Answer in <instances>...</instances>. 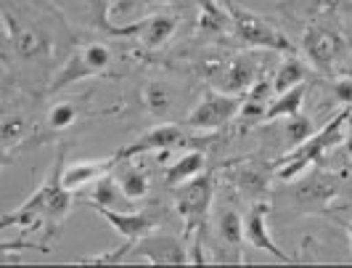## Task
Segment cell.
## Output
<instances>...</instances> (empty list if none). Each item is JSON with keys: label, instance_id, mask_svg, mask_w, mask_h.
Listing matches in <instances>:
<instances>
[{"label": "cell", "instance_id": "d6a6232c", "mask_svg": "<svg viewBox=\"0 0 352 268\" xmlns=\"http://www.w3.org/2000/svg\"><path fill=\"white\" fill-rule=\"evenodd\" d=\"M342 149H344V157H347V162H350V167H352V117H350V123H347V136H344V141H342Z\"/></svg>", "mask_w": 352, "mask_h": 268}, {"label": "cell", "instance_id": "1f68e13d", "mask_svg": "<svg viewBox=\"0 0 352 268\" xmlns=\"http://www.w3.org/2000/svg\"><path fill=\"white\" fill-rule=\"evenodd\" d=\"M90 11H93V17H96V21H98V27L101 30H109V11H111V6H109V0H88Z\"/></svg>", "mask_w": 352, "mask_h": 268}, {"label": "cell", "instance_id": "44dd1931", "mask_svg": "<svg viewBox=\"0 0 352 268\" xmlns=\"http://www.w3.org/2000/svg\"><path fill=\"white\" fill-rule=\"evenodd\" d=\"M305 96H307V83H300V85H294V88L278 93V96L273 99V104L267 107L265 123H281V120H286V117H297V114H302Z\"/></svg>", "mask_w": 352, "mask_h": 268}, {"label": "cell", "instance_id": "6da1fadb", "mask_svg": "<svg viewBox=\"0 0 352 268\" xmlns=\"http://www.w3.org/2000/svg\"><path fill=\"white\" fill-rule=\"evenodd\" d=\"M64 157H67V146H58L56 160L51 165L48 178L37 186V192L27 202H21L16 210H8L0 220V229H27V231H43L48 239H56L61 231V223L69 218L74 207V197L64 186Z\"/></svg>", "mask_w": 352, "mask_h": 268}, {"label": "cell", "instance_id": "484cf974", "mask_svg": "<svg viewBox=\"0 0 352 268\" xmlns=\"http://www.w3.org/2000/svg\"><path fill=\"white\" fill-rule=\"evenodd\" d=\"M214 229H217V239L226 245V247H241V242H244V218L239 210H223V213L217 215V223H214Z\"/></svg>", "mask_w": 352, "mask_h": 268}, {"label": "cell", "instance_id": "5bb4252c", "mask_svg": "<svg viewBox=\"0 0 352 268\" xmlns=\"http://www.w3.org/2000/svg\"><path fill=\"white\" fill-rule=\"evenodd\" d=\"M96 213L101 215L106 223L120 234L124 242H130L133 247L159 226V218L154 213H148V210H109V207H96Z\"/></svg>", "mask_w": 352, "mask_h": 268}, {"label": "cell", "instance_id": "52a82bcc", "mask_svg": "<svg viewBox=\"0 0 352 268\" xmlns=\"http://www.w3.org/2000/svg\"><path fill=\"white\" fill-rule=\"evenodd\" d=\"M204 77L214 83V88L247 96L252 85L260 80V61L252 54H236L230 59H207L204 61Z\"/></svg>", "mask_w": 352, "mask_h": 268}, {"label": "cell", "instance_id": "9c48e42d", "mask_svg": "<svg viewBox=\"0 0 352 268\" xmlns=\"http://www.w3.org/2000/svg\"><path fill=\"white\" fill-rule=\"evenodd\" d=\"M111 64V51L106 48L104 43H90L85 48L74 51L67 59V64L53 74L48 93H58V90L69 88L72 83H80V80H88L96 74H104Z\"/></svg>", "mask_w": 352, "mask_h": 268}, {"label": "cell", "instance_id": "ac0fdd59", "mask_svg": "<svg viewBox=\"0 0 352 268\" xmlns=\"http://www.w3.org/2000/svg\"><path fill=\"white\" fill-rule=\"evenodd\" d=\"M6 35H8V45L16 51L19 59H37L45 51V37L40 35L32 27L16 24V19L11 14H6Z\"/></svg>", "mask_w": 352, "mask_h": 268}, {"label": "cell", "instance_id": "cb8c5ba5", "mask_svg": "<svg viewBox=\"0 0 352 268\" xmlns=\"http://www.w3.org/2000/svg\"><path fill=\"white\" fill-rule=\"evenodd\" d=\"M310 77V67L305 64V59H297V54H286L278 70L273 74V88H276V96L283 93V90L294 88L300 83H307Z\"/></svg>", "mask_w": 352, "mask_h": 268}, {"label": "cell", "instance_id": "4dcf8cb0", "mask_svg": "<svg viewBox=\"0 0 352 268\" xmlns=\"http://www.w3.org/2000/svg\"><path fill=\"white\" fill-rule=\"evenodd\" d=\"M331 93H334L336 104L352 107V77L350 74H336L334 85H331Z\"/></svg>", "mask_w": 352, "mask_h": 268}, {"label": "cell", "instance_id": "7a4b0ae2", "mask_svg": "<svg viewBox=\"0 0 352 268\" xmlns=\"http://www.w3.org/2000/svg\"><path fill=\"white\" fill-rule=\"evenodd\" d=\"M350 117H352V107H342L339 114L331 117V120L320 127L318 133H313L307 141L300 143V146H294V149H289L281 160L276 162V178L283 181V183H292L294 178H300L310 165H316V162L323 160V154H326L329 149H334V146H339V143L344 141Z\"/></svg>", "mask_w": 352, "mask_h": 268}, {"label": "cell", "instance_id": "603a6c76", "mask_svg": "<svg viewBox=\"0 0 352 268\" xmlns=\"http://www.w3.org/2000/svg\"><path fill=\"white\" fill-rule=\"evenodd\" d=\"M143 107H146V112L151 117H159V120L167 117L175 109V90L170 88L167 83H162V80L146 83V88H143Z\"/></svg>", "mask_w": 352, "mask_h": 268}, {"label": "cell", "instance_id": "9a60e30c", "mask_svg": "<svg viewBox=\"0 0 352 268\" xmlns=\"http://www.w3.org/2000/svg\"><path fill=\"white\" fill-rule=\"evenodd\" d=\"M186 141V130L180 125H159L148 133H143L141 138L127 143L122 149H117V157L122 160H133L138 154H151V152H170Z\"/></svg>", "mask_w": 352, "mask_h": 268}, {"label": "cell", "instance_id": "5b68a950", "mask_svg": "<svg viewBox=\"0 0 352 268\" xmlns=\"http://www.w3.org/2000/svg\"><path fill=\"white\" fill-rule=\"evenodd\" d=\"M212 197H214V181L207 173L173 189V202L183 218V226H186L188 236H204V229L210 223Z\"/></svg>", "mask_w": 352, "mask_h": 268}, {"label": "cell", "instance_id": "ba28073f", "mask_svg": "<svg viewBox=\"0 0 352 268\" xmlns=\"http://www.w3.org/2000/svg\"><path fill=\"white\" fill-rule=\"evenodd\" d=\"M241 104H244V96L212 88V90H207V93L199 99V104L188 112L186 125L191 127V130H220V127L228 125L230 120L239 117Z\"/></svg>", "mask_w": 352, "mask_h": 268}, {"label": "cell", "instance_id": "7402d4cb", "mask_svg": "<svg viewBox=\"0 0 352 268\" xmlns=\"http://www.w3.org/2000/svg\"><path fill=\"white\" fill-rule=\"evenodd\" d=\"M204 152H186V154H180L167 170H164V183L170 186V189H175L180 183H186V181L196 178V176H201L204 173Z\"/></svg>", "mask_w": 352, "mask_h": 268}, {"label": "cell", "instance_id": "e575fe53", "mask_svg": "<svg viewBox=\"0 0 352 268\" xmlns=\"http://www.w3.org/2000/svg\"><path fill=\"white\" fill-rule=\"evenodd\" d=\"M339 74H350V77H352V70H344V67H342V70H339Z\"/></svg>", "mask_w": 352, "mask_h": 268}, {"label": "cell", "instance_id": "4fadbf2b", "mask_svg": "<svg viewBox=\"0 0 352 268\" xmlns=\"http://www.w3.org/2000/svg\"><path fill=\"white\" fill-rule=\"evenodd\" d=\"M226 178L252 199H260L270 192V181L276 178V162L260 160H239L226 167Z\"/></svg>", "mask_w": 352, "mask_h": 268}, {"label": "cell", "instance_id": "83f0119b", "mask_svg": "<svg viewBox=\"0 0 352 268\" xmlns=\"http://www.w3.org/2000/svg\"><path fill=\"white\" fill-rule=\"evenodd\" d=\"M313 133H316V125H313V120L305 117V114L286 117V123H283V143H286L289 149H294V146L305 143Z\"/></svg>", "mask_w": 352, "mask_h": 268}, {"label": "cell", "instance_id": "2e32d148", "mask_svg": "<svg viewBox=\"0 0 352 268\" xmlns=\"http://www.w3.org/2000/svg\"><path fill=\"white\" fill-rule=\"evenodd\" d=\"M276 99V88H273V80L267 77H260L252 90L244 96V104H241V112H239V123L241 125H257V123H265V114H267V107L273 104Z\"/></svg>", "mask_w": 352, "mask_h": 268}, {"label": "cell", "instance_id": "277c9868", "mask_svg": "<svg viewBox=\"0 0 352 268\" xmlns=\"http://www.w3.org/2000/svg\"><path fill=\"white\" fill-rule=\"evenodd\" d=\"M339 176L329 173V170H313L305 178H294L292 186L283 192V202L286 207H292L300 215H318V213H331L336 205V194H339Z\"/></svg>", "mask_w": 352, "mask_h": 268}, {"label": "cell", "instance_id": "f546056e", "mask_svg": "<svg viewBox=\"0 0 352 268\" xmlns=\"http://www.w3.org/2000/svg\"><path fill=\"white\" fill-rule=\"evenodd\" d=\"M148 0H114L111 3V11H109V17L114 19H135V14H141L143 6H146Z\"/></svg>", "mask_w": 352, "mask_h": 268}, {"label": "cell", "instance_id": "d6986e66", "mask_svg": "<svg viewBox=\"0 0 352 268\" xmlns=\"http://www.w3.org/2000/svg\"><path fill=\"white\" fill-rule=\"evenodd\" d=\"M196 3V30L201 35H226L228 30H233L230 21V11L223 8L217 0H194Z\"/></svg>", "mask_w": 352, "mask_h": 268}, {"label": "cell", "instance_id": "d4e9b609", "mask_svg": "<svg viewBox=\"0 0 352 268\" xmlns=\"http://www.w3.org/2000/svg\"><path fill=\"white\" fill-rule=\"evenodd\" d=\"M124 162V167L117 173V181H120V186H122L124 197L130 199V202H141V199L148 197V192H151V183H148V176H146V170L141 167H135V165H127Z\"/></svg>", "mask_w": 352, "mask_h": 268}, {"label": "cell", "instance_id": "8992f818", "mask_svg": "<svg viewBox=\"0 0 352 268\" xmlns=\"http://www.w3.org/2000/svg\"><path fill=\"white\" fill-rule=\"evenodd\" d=\"M228 11L230 21H233V32L244 45L260 48V51H273V54H297V45L265 17L249 11V8H241V6H233V3L228 6Z\"/></svg>", "mask_w": 352, "mask_h": 268}, {"label": "cell", "instance_id": "7c38bea8", "mask_svg": "<svg viewBox=\"0 0 352 268\" xmlns=\"http://www.w3.org/2000/svg\"><path fill=\"white\" fill-rule=\"evenodd\" d=\"M127 260H148L154 266H186V263H191V252L186 250L175 236L148 234L130 250Z\"/></svg>", "mask_w": 352, "mask_h": 268}, {"label": "cell", "instance_id": "3957f363", "mask_svg": "<svg viewBox=\"0 0 352 268\" xmlns=\"http://www.w3.org/2000/svg\"><path fill=\"white\" fill-rule=\"evenodd\" d=\"M350 48L352 43L344 37V32H339L336 27H329V24H320V21H313L302 32L300 40V51L307 59V64L331 80L339 74L342 61L347 59Z\"/></svg>", "mask_w": 352, "mask_h": 268}, {"label": "cell", "instance_id": "836d02e7", "mask_svg": "<svg viewBox=\"0 0 352 268\" xmlns=\"http://www.w3.org/2000/svg\"><path fill=\"white\" fill-rule=\"evenodd\" d=\"M344 226V231H347V236H350V250H352V220L350 223H342Z\"/></svg>", "mask_w": 352, "mask_h": 268}, {"label": "cell", "instance_id": "f1b7e54d", "mask_svg": "<svg viewBox=\"0 0 352 268\" xmlns=\"http://www.w3.org/2000/svg\"><path fill=\"white\" fill-rule=\"evenodd\" d=\"M77 117H80V107L74 104V101H58V104H53L51 112H48V127L51 130H67L77 123Z\"/></svg>", "mask_w": 352, "mask_h": 268}, {"label": "cell", "instance_id": "e0dca14e", "mask_svg": "<svg viewBox=\"0 0 352 268\" xmlns=\"http://www.w3.org/2000/svg\"><path fill=\"white\" fill-rule=\"evenodd\" d=\"M120 162L117 157V152L111 154V157H106V160H82V162H72L69 167H64V186L69 189V192H77V189H82V186H90V183H96V181L106 176L114 165Z\"/></svg>", "mask_w": 352, "mask_h": 268}, {"label": "cell", "instance_id": "30bf717a", "mask_svg": "<svg viewBox=\"0 0 352 268\" xmlns=\"http://www.w3.org/2000/svg\"><path fill=\"white\" fill-rule=\"evenodd\" d=\"M177 30V17L175 14H151V17H143L138 21H130L124 27L117 24H109V35H120V37H135L143 48L148 51H157L164 43H170L175 37Z\"/></svg>", "mask_w": 352, "mask_h": 268}, {"label": "cell", "instance_id": "4316f807", "mask_svg": "<svg viewBox=\"0 0 352 268\" xmlns=\"http://www.w3.org/2000/svg\"><path fill=\"white\" fill-rule=\"evenodd\" d=\"M27 123H24V117L21 114H6L3 117V125H0V146H3V157L8 160L11 157V152L16 149L19 143L24 141V136H27Z\"/></svg>", "mask_w": 352, "mask_h": 268}, {"label": "cell", "instance_id": "8fae6325", "mask_svg": "<svg viewBox=\"0 0 352 268\" xmlns=\"http://www.w3.org/2000/svg\"><path fill=\"white\" fill-rule=\"evenodd\" d=\"M267 215H270V205L265 199H254L252 207L244 215V242H247L252 250H260L273 255L276 260L281 263H297V258L286 255L281 250V245L270 236V229H267Z\"/></svg>", "mask_w": 352, "mask_h": 268}, {"label": "cell", "instance_id": "ffe728a7", "mask_svg": "<svg viewBox=\"0 0 352 268\" xmlns=\"http://www.w3.org/2000/svg\"><path fill=\"white\" fill-rule=\"evenodd\" d=\"M88 202L93 205V210H96V207H109V210H133V202L124 197L120 181H117V176H111V173H106V176H101V178L93 183V192H90Z\"/></svg>", "mask_w": 352, "mask_h": 268}]
</instances>
